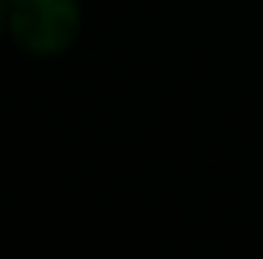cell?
I'll return each mask as SVG.
<instances>
[{"label": "cell", "mask_w": 263, "mask_h": 259, "mask_svg": "<svg viewBox=\"0 0 263 259\" xmlns=\"http://www.w3.org/2000/svg\"><path fill=\"white\" fill-rule=\"evenodd\" d=\"M84 27L80 0H8V38L31 57H61Z\"/></svg>", "instance_id": "obj_1"}, {"label": "cell", "mask_w": 263, "mask_h": 259, "mask_svg": "<svg viewBox=\"0 0 263 259\" xmlns=\"http://www.w3.org/2000/svg\"><path fill=\"white\" fill-rule=\"evenodd\" d=\"M8 34V0H0V38Z\"/></svg>", "instance_id": "obj_2"}]
</instances>
